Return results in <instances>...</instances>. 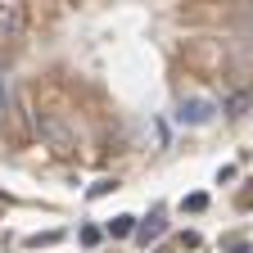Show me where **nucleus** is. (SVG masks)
Segmentation results:
<instances>
[{"instance_id": "obj_1", "label": "nucleus", "mask_w": 253, "mask_h": 253, "mask_svg": "<svg viewBox=\"0 0 253 253\" xmlns=\"http://www.w3.org/2000/svg\"><path fill=\"white\" fill-rule=\"evenodd\" d=\"M41 140H45L59 158H73V154H77V131H73L59 113H45V118H41Z\"/></svg>"}, {"instance_id": "obj_2", "label": "nucleus", "mask_w": 253, "mask_h": 253, "mask_svg": "<svg viewBox=\"0 0 253 253\" xmlns=\"http://www.w3.org/2000/svg\"><path fill=\"white\" fill-rule=\"evenodd\" d=\"M27 32V9L23 0H0V41H18Z\"/></svg>"}, {"instance_id": "obj_3", "label": "nucleus", "mask_w": 253, "mask_h": 253, "mask_svg": "<svg viewBox=\"0 0 253 253\" xmlns=\"http://www.w3.org/2000/svg\"><path fill=\"white\" fill-rule=\"evenodd\" d=\"M163 231H168V208H154V212L140 221V226H136V240H140V244H149V240H158Z\"/></svg>"}, {"instance_id": "obj_4", "label": "nucleus", "mask_w": 253, "mask_h": 253, "mask_svg": "<svg viewBox=\"0 0 253 253\" xmlns=\"http://www.w3.org/2000/svg\"><path fill=\"white\" fill-rule=\"evenodd\" d=\"M176 118H181V122H190V126H199V122H208V118H212V104H208V100H185Z\"/></svg>"}, {"instance_id": "obj_5", "label": "nucleus", "mask_w": 253, "mask_h": 253, "mask_svg": "<svg viewBox=\"0 0 253 253\" xmlns=\"http://www.w3.org/2000/svg\"><path fill=\"white\" fill-rule=\"evenodd\" d=\"M136 226H140V221H136L131 212H122V217H113V221H109V235H113V240H122V235H136Z\"/></svg>"}, {"instance_id": "obj_6", "label": "nucleus", "mask_w": 253, "mask_h": 253, "mask_svg": "<svg viewBox=\"0 0 253 253\" xmlns=\"http://www.w3.org/2000/svg\"><path fill=\"white\" fill-rule=\"evenodd\" d=\"M244 109H249V95H244V90H240V95H231V100H226V118H240Z\"/></svg>"}, {"instance_id": "obj_7", "label": "nucleus", "mask_w": 253, "mask_h": 253, "mask_svg": "<svg viewBox=\"0 0 253 253\" xmlns=\"http://www.w3.org/2000/svg\"><path fill=\"white\" fill-rule=\"evenodd\" d=\"M221 249H226V253H249V244H244L240 235H231V240H221Z\"/></svg>"}, {"instance_id": "obj_8", "label": "nucleus", "mask_w": 253, "mask_h": 253, "mask_svg": "<svg viewBox=\"0 0 253 253\" xmlns=\"http://www.w3.org/2000/svg\"><path fill=\"white\" fill-rule=\"evenodd\" d=\"M109 190H118V181H100V185H90V199H104Z\"/></svg>"}, {"instance_id": "obj_9", "label": "nucleus", "mask_w": 253, "mask_h": 253, "mask_svg": "<svg viewBox=\"0 0 253 253\" xmlns=\"http://www.w3.org/2000/svg\"><path fill=\"white\" fill-rule=\"evenodd\" d=\"M185 208H190V212H204V208H208V195H190Z\"/></svg>"}, {"instance_id": "obj_10", "label": "nucleus", "mask_w": 253, "mask_h": 253, "mask_svg": "<svg viewBox=\"0 0 253 253\" xmlns=\"http://www.w3.org/2000/svg\"><path fill=\"white\" fill-rule=\"evenodd\" d=\"M100 235H104L100 226H82V244H100Z\"/></svg>"}, {"instance_id": "obj_11", "label": "nucleus", "mask_w": 253, "mask_h": 253, "mask_svg": "<svg viewBox=\"0 0 253 253\" xmlns=\"http://www.w3.org/2000/svg\"><path fill=\"white\" fill-rule=\"evenodd\" d=\"M5 77H9V73H5V63H0V100H5Z\"/></svg>"}, {"instance_id": "obj_12", "label": "nucleus", "mask_w": 253, "mask_h": 253, "mask_svg": "<svg viewBox=\"0 0 253 253\" xmlns=\"http://www.w3.org/2000/svg\"><path fill=\"white\" fill-rule=\"evenodd\" d=\"M158 253H163V249H158Z\"/></svg>"}]
</instances>
